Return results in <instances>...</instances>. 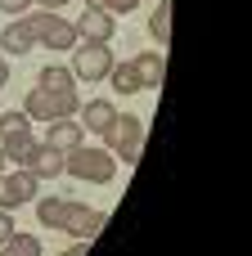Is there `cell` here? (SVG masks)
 I'll return each mask as SVG.
<instances>
[{"mask_svg":"<svg viewBox=\"0 0 252 256\" xmlns=\"http://www.w3.org/2000/svg\"><path fill=\"white\" fill-rule=\"evenodd\" d=\"M59 256H86V238H77L72 248H63V252H59Z\"/></svg>","mask_w":252,"mask_h":256,"instance_id":"23","label":"cell"},{"mask_svg":"<svg viewBox=\"0 0 252 256\" xmlns=\"http://www.w3.org/2000/svg\"><path fill=\"white\" fill-rule=\"evenodd\" d=\"M72 27H77V40H104V45H113L117 14H108V9H81Z\"/></svg>","mask_w":252,"mask_h":256,"instance_id":"8","label":"cell"},{"mask_svg":"<svg viewBox=\"0 0 252 256\" xmlns=\"http://www.w3.org/2000/svg\"><path fill=\"white\" fill-rule=\"evenodd\" d=\"M63 202H68V198H41V202H36V220L50 225V230H59V220H63Z\"/></svg>","mask_w":252,"mask_h":256,"instance_id":"19","label":"cell"},{"mask_svg":"<svg viewBox=\"0 0 252 256\" xmlns=\"http://www.w3.org/2000/svg\"><path fill=\"white\" fill-rule=\"evenodd\" d=\"M36 86H41V90H59V94H77V76H72V68H59V63L41 68Z\"/></svg>","mask_w":252,"mask_h":256,"instance_id":"15","label":"cell"},{"mask_svg":"<svg viewBox=\"0 0 252 256\" xmlns=\"http://www.w3.org/2000/svg\"><path fill=\"white\" fill-rule=\"evenodd\" d=\"M0 256H45V252H41L36 234H14V238L0 243Z\"/></svg>","mask_w":252,"mask_h":256,"instance_id":"17","label":"cell"},{"mask_svg":"<svg viewBox=\"0 0 252 256\" xmlns=\"http://www.w3.org/2000/svg\"><path fill=\"white\" fill-rule=\"evenodd\" d=\"M9 81V63H5V54H0V86Z\"/></svg>","mask_w":252,"mask_h":256,"instance_id":"25","label":"cell"},{"mask_svg":"<svg viewBox=\"0 0 252 256\" xmlns=\"http://www.w3.org/2000/svg\"><path fill=\"white\" fill-rule=\"evenodd\" d=\"M144 0H108V14H135Z\"/></svg>","mask_w":252,"mask_h":256,"instance_id":"21","label":"cell"},{"mask_svg":"<svg viewBox=\"0 0 252 256\" xmlns=\"http://www.w3.org/2000/svg\"><path fill=\"white\" fill-rule=\"evenodd\" d=\"M5 162H9V158H5V148H0V171H5Z\"/></svg>","mask_w":252,"mask_h":256,"instance_id":"27","label":"cell"},{"mask_svg":"<svg viewBox=\"0 0 252 256\" xmlns=\"http://www.w3.org/2000/svg\"><path fill=\"white\" fill-rule=\"evenodd\" d=\"M104 148L117 158V162H140V148H144V122L135 112H117V122L108 126L104 135Z\"/></svg>","mask_w":252,"mask_h":256,"instance_id":"2","label":"cell"},{"mask_svg":"<svg viewBox=\"0 0 252 256\" xmlns=\"http://www.w3.org/2000/svg\"><path fill=\"white\" fill-rule=\"evenodd\" d=\"M108 81H113V90H117V94H140V76H135V63H113Z\"/></svg>","mask_w":252,"mask_h":256,"instance_id":"16","label":"cell"},{"mask_svg":"<svg viewBox=\"0 0 252 256\" xmlns=\"http://www.w3.org/2000/svg\"><path fill=\"white\" fill-rule=\"evenodd\" d=\"M14 234H18V230H14V216H9V212H0V243H5V238H14Z\"/></svg>","mask_w":252,"mask_h":256,"instance_id":"22","label":"cell"},{"mask_svg":"<svg viewBox=\"0 0 252 256\" xmlns=\"http://www.w3.org/2000/svg\"><path fill=\"white\" fill-rule=\"evenodd\" d=\"M135 76H140V90H158L162 86V76H167V58L158 54V50H140L135 58Z\"/></svg>","mask_w":252,"mask_h":256,"instance_id":"12","label":"cell"},{"mask_svg":"<svg viewBox=\"0 0 252 256\" xmlns=\"http://www.w3.org/2000/svg\"><path fill=\"white\" fill-rule=\"evenodd\" d=\"M77 112H81V130H90V135H99V140H104L108 126L117 122V108H113L108 99H90V104H81Z\"/></svg>","mask_w":252,"mask_h":256,"instance_id":"11","label":"cell"},{"mask_svg":"<svg viewBox=\"0 0 252 256\" xmlns=\"http://www.w3.org/2000/svg\"><path fill=\"white\" fill-rule=\"evenodd\" d=\"M63 158H68L63 148H54V144H36V148L27 153L23 166H27L36 180H59V176H68V171H63Z\"/></svg>","mask_w":252,"mask_h":256,"instance_id":"10","label":"cell"},{"mask_svg":"<svg viewBox=\"0 0 252 256\" xmlns=\"http://www.w3.org/2000/svg\"><path fill=\"white\" fill-rule=\"evenodd\" d=\"M36 40H32V27H27V18H14L5 32H0V54H27Z\"/></svg>","mask_w":252,"mask_h":256,"instance_id":"14","label":"cell"},{"mask_svg":"<svg viewBox=\"0 0 252 256\" xmlns=\"http://www.w3.org/2000/svg\"><path fill=\"white\" fill-rule=\"evenodd\" d=\"M63 171H72L77 180H86V184H113V176H117V158L104 148V144H77V148H68V158H63Z\"/></svg>","mask_w":252,"mask_h":256,"instance_id":"1","label":"cell"},{"mask_svg":"<svg viewBox=\"0 0 252 256\" xmlns=\"http://www.w3.org/2000/svg\"><path fill=\"white\" fill-rule=\"evenodd\" d=\"M149 36H153V40H167V36H171V4H167V0L149 14Z\"/></svg>","mask_w":252,"mask_h":256,"instance_id":"18","label":"cell"},{"mask_svg":"<svg viewBox=\"0 0 252 256\" xmlns=\"http://www.w3.org/2000/svg\"><path fill=\"white\" fill-rule=\"evenodd\" d=\"M86 140V130H81V122L77 117H59V122H50V135H45V144H54V148H77Z\"/></svg>","mask_w":252,"mask_h":256,"instance_id":"13","label":"cell"},{"mask_svg":"<svg viewBox=\"0 0 252 256\" xmlns=\"http://www.w3.org/2000/svg\"><path fill=\"white\" fill-rule=\"evenodd\" d=\"M104 225H108V216H104L99 207H86V202H72V198L63 202V220H59V230H63V234H72V238H86V243H90Z\"/></svg>","mask_w":252,"mask_h":256,"instance_id":"7","label":"cell"},{"mask_svg":"<svg viewBox=\"0 0 252 256\" xmlns=\"http://www.w3.org/2000/svg\"><path fill=\"white\" fill-rule=\"evenodd\" d=\"M0 148H5L9 162H27V153L36 148V140H32V122H27L23 108H18V112H0Z\"/></svg>","mask_w":252,"mask_h":256,"instance_id":"6","label":"cell"},{"mask_svg":"<svg viewBox=\"0 0 252 256\" xmlns=\"http://www.w3.org/2000/svg\"><path fill=\"white\" fill-rule=\"evenodd\" d=\"M81 108V99L77 94H59V90H41V86H32L27 90V99H23V112H27V122H59V117H72Z\"/></svg>","mask_w":252,"mask_h":256,"instance_id":"3","label":"cell"},{"mask_svg":"<svg viewBox=\"0 0 252 256\" xmlns=\"http://www.w3.org/2000/svg\"><path fill=\"white\" fill-rule=\"evenodd\" d=\"M86 9H108V0H86Z\"/></svg>","mask_w":252,"mask_h":256,"instance_id":"26","label":"cell"},{"mask_svg":"<svg viewBox=\"0 0 252 256\" xmlns=\"http://www.w3.org/2000/svg\"><path fill=\"white\" fill-rule=\"evenodd\" d=\"M113 45H104V40H81L77 50H72V72H77V81H108V72H113Z\"/></svg>","mask_w":252,"mask_h":256,"instance_id":"5","label":"cell"},{"mask_svg":"<svg viewBox=\"0 0 252 256\" xmlns=\"http://www.w3.org/2000/svg\"><path fill=\"white\" fill-rule=\"evenodd\" d=\"M0 9H5V14H14V18H27V14L36 9V0H0Z\"/></svg>","mask_w":252,"mask_h":256,"instance_id":"20","label":"cell"},{"mask_svg":"<svg viewBox=\"0 0 252 256\" xmlns=\"http://www.w3.org/2000/svg\"><path fill=\"white\" fill-rule=\"evenodd\" d=\"M27 27H32V40L45 50H72V40H77V27L68 18H59L54 9H32Z\"/></svg>","mask_w":252,"mask_h":256,"instance_id":"4","label":"cell"},{"mask_svg":"<svg viewBox=\"0 0 252 256\" xmlns=\"http://www.w3.org/2000/svg\"><path fill=\"white\" fill-rule=\"evenodd\" d=\"M36 4H41V9H54V14H59V4H68V0H36Z\"/></svg>","mask_w":252,"mask_h":256,"instance_id":"24","label":"cell"},{"mask_svg":"<svg viewBox=\"0 0 252 256\" xmlns=\"http://www.w3.org/2000/svg\"><path fill=\"white\" fill-rule=\"evenodd\" d=\"M32 198H36V176H32L27 166L0 176V212H14V207H23V202H32Z\"/></svg>","mask_w":252,"mask_h":256,"instance_id":"9","label":"cell"}]
</instances>
